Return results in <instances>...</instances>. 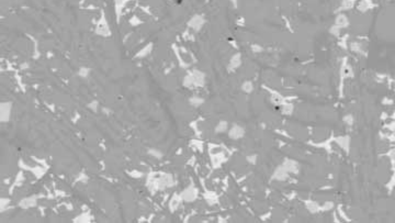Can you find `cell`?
Listing matches in <instances>:
<instances>
[{
	"instance_id": "8",
	"label": "cell",
	"mask_w": 395,
	"mask_h": 223,
	"mask_svg": "<svg viewBox=\"0 0 395 223\" xmlns=\"http://www.w3.org/2000/svg\"><path fill=\"white\" fill-rule=\"evenodd\" d=\"M386 156L391 158V160H392V163H394V162H395V148H392V150H391L390 152H388V153L386 154Z\"/></svg>"
},
{
	"instance_id": "2",
	"label": "cell",
	"mask_w": 395,
	"mask_h": 223,
	"mask_svg": "<svg viewBox=\"0 0 395 223\" xmlns=\"http://www.w3.org/2000/svg\"><path fill=\"white\" fill-rule=\"evenodd\" d=\"M294 111V106L290 102H283L281 104V113L284 116H291Z\"/></svg>"
},
{
	"instance_id": "5",
	"label": "cell",
	"mask_w": 395,
	"mask_h": 223,
	"mask_svg": "<svg viewBox=\"0 0 395 223\" xmlns=\"http://www.w3.org/2000/svg\"><path fill=\"white\" fill-rule=\"evenodd\" d=\"M370 3H371V0H362L361 2H360V5H359V11L360 10H361V11H367V10H369L370 8H371Z\"/></svg>"
},
{
	"instance_id": "6",
	"label": "cell",
	"mask_w": 395,
	"mask_h": 223,
	"mask_svg": "<svg viewBox=\"0 0 395 223\" xmlns=\"http://www.w3.org/2000/svg\"><path fill=\"white\" fill-rule=\"evenodd\" d=\"M354 120L352 114H346V116H344V118H342V122L348 126H351L352 124H354Z\"/></svg>"
},
{
	"instance_id": "7",
	"label": "cell",
	"mask_w": 395,
	"mask_h": 223,
	"mask_svg": "<svg viewBox=\"0 0 395 223\" xmlns=\"http://www.w3.org/2000/svg\"><path fill=\"white\" fill-rule=\"evenodd\" d=\"M329 32H330V34H332V35H334V37H339L340 35V32H341V29H340L339 27H338V25H336V24H334V25H332V27H330V29H329Z\"/></svg>"
},
{
	"instance_id": "4",
	"label": "cell",
	"mask_w": 395,
	"mask_h": 223,
	"mask_svg": "<svg viewBox=\"0 0 395 223\" xmlns=\"http://www.w3.org/2000/svg\"><path fill=\"white\" fill-rule=\"evenodd\" d=\"M241 89H243L244 92H247V94L251 92V91H253V89H254L253 83H251V81H248V80H247V81H245V83L243 84V86H241Z\"/></svg>"
},
{
	"instance_id": "10",
	"label": "cell",
	"mask_w": 395,
	"mask_h": 223,
	"mask_svg": "<svg viewBox=\"0 0 395 223\" xmlns=\"http://www.w3.org/2000/svg\"><path fill=\"white\" fill-rule=\"evenodd\" d=\"M393 119H395V111H394V113H393Z\"/></svg>"
},
{
	"instance_id": "9",
	"label": "cell",
	"mask_w": 395,
	"mask_h": 223,
	"mask_svg": "<svg viewBox=\"0 0 395 223\" xmlns=\"http://www.w3.org/2000/svg\"><path fill=\"white\" fill-rule=\"evenodd\" d=\"M225 129H226V123H225V122H221V123H219V125H217V130L223 131V130H225Z\"/></svg>"
},
{
	"instance_id": "1",
	"label": "cell",
	"mask_w": 395,
	"mask_h": 223,
	"mask_svg": "<svg viewBox=\"0 0 395 223\" xmlns=\"http://www.w3.org/2000/svg\"><path fill=\"white\" fill-rule=\"evenodd\" d=\"M335 24L338 25L340 29H346V28L349 25V20H348V18L345 15L340 13V15H338L337 17H336Z\"/></svg>"
},
{
	"instance_id": "3",
	"label": "cell",
	"mask_w": 395,
	"mask_h": 223,
	"mask_svg": "<svg viewBox=\"0 0 395 223\" xmlns=\"http://www.w3.org/2000/svg\"><path fill=\"white\" fill-rule=\"evenodd\" d=\"M362 47H363L362 44L360 43V42H357V41L351 42V43L349 44L350 51H352L354 53H362Z\"/></svg>"
}]
</instances>
